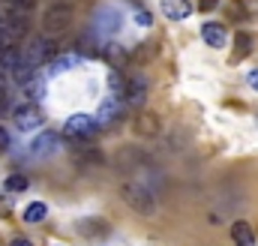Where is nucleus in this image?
I'll use <instances>...</instances> for the list:
<instances>
[{
    "mask_svg": "<svg viewBox=\"0 0 258 246\" xmlns=\"http://www.w3.org/2000/svg\"><path fill=\"white\" fill-rule=\"evenodd\" d=\"M57 147H60L57 132H39L30 144V153L33 156H51V153H57Z\"/></svg>",
    "mask_w": 258,
    "mask_h": 246,
    "instance_id": "nucleus-7",
    "label": "nucleus"
},
{
    "mask_svg": "<svg viewBox=\"0 0 258 246\" xmlns=\"http://www.w3.org/2000/svg\"><path fill=\"white\" fill-rule=\"evenodd\" d=\"M201 39H204L210 48H222L228 36H225V27H222V24L210 21V24H204V27H201Z\"/></svg>",
    "mask_w": 258,
    "mask_h": 246,
    "instance_id": "nucleus-10",
    "label": "nucleus"
},
{
    "mask_svg": "<svg viewBox=\"0 0 258 246\" xmlns=\"http://www.w3.org/2000/svg\"><path fill=\"white\" fill-rule=\"evenodd\" d=\"M102 57H105V60H108L111 66H114V69H117L120 63L126 60V51H123L117 42H105V48H102Z\"/></svg>",
    "mask_w": 258,
    "mask_h": 246,
    "instance_id": "nucleus-14",
    "label": "nucleus"
},
{
    "mask_svg": "<svg viewBox=\"0 0 258 246\" xmlns=\"http://www.w3.org/2000/svg\"><path fill=\"white\" fill-rule=\"evenodd\" d=\"M249 51H252V36H249V33H237V36H234V51H231V60L240 63L246 54H249Z\"/></svg>",
    "mask_w": 258,
    "mask_h": 246,
    "instance_id": "nucleus-13",
    "label": "nucleus"
},
{
    "mask_svg": "<svg viewBox=\"0 0 258 246\" xmlns=\"http://www.w3.org/2000/svg\"><path fill=\"white\" fill-rule=\"evenodd\" d=\"M12 3H15L21 12H27V9H33V3H36V0H12Z\"/></svg>",
    "mask_w": 258,
    "mask_h": 246,
    "instance_id": "nucleus-20",
    "label": "nucleus"
},
{
    "mask_svg": "<svg viewBox=\"0 0 258 246\" xmlns=\"http://www.w3.org/2000/svg\"><path fill=\"white\" fill-rule=\"evenodd\" d=\"M42 111L33 105V102H27V105H18L15 111H12V123H15V129H21V132H30V129H39L42 126Z\"/></svg>",
    "mask_w": 258,
    "mask_h": 246,
    "instance_id": "nucleus-3",
    "label": "nucleus"
},
{
    "mask_svg": "<svg viewBox=\"0 0 258 246\" xmlns=\"http://www.w3.org/2000/svg\"><path fill=\"white\" fill-rule=\"evenodd\" d=\"M72 27V6L69 3H51L42 12V30L48 33V39H60Z\"/></svg>",
    "mask_w": 258,
    "mask_h": 246,
    "instance_id": "nucleus-2",
    "label": "nucleus"
},
{
    "mask_svg": "<svg viewBox=\"0 0 258 246\" xmlns=\"http://www.w3.org/2000/svg\"><path fill=\"white\" fill-rule=\"evenodd\" d=\"M147 102V78L144 75H135L126 81V90H123V105L126 108H141Z\"/></svg>",
    "mask_w": 258,
    "mask_h": 246,
    "instance_id": "nucleus-5",
    "label": "nucleus"
},
{
    "mask_svg": "<svg viewBox=\"0 0 258 246\" xmlns=\"http://www.w3.org/2000/svg\"><path fill=\"white\" fill-rule=\"evenodd\" d=\"M21 60H24V54L18 51V45H15V42H9V45H3V48H0V69H3V72H6V69L12 72Z\"/></svg>",
    "mask_w": 258,
    "mask_h": 246,
    "instance_id": "nucleus-12",
    "label": "nucleus"
},
{
    "mask_svg": "<svg viewBox=\"0 0 258 246\" xmlns=\"http://www.w3.org/2000/svg\"><path fill=\"white\" fill-rule=\"evenodd\" d=\"M24 60L30 63V66H39V63L51 60V54H48V39H45V36L30 39V42H27V51H24Z\"/></svg>",
    "mask_w": 258,
    "mask_h": 246,
    "instance_id": "nucleus-8",
    "label": "nucleus"
},
{
    "mask_svg": "<svg viewBox=\"0 0 258 246\" xmlns=\"http://www.w3.org/2000/svg\"><path fill=\"white\" fill-rule=\"evenodd\" d=\"M120 195H123V201L129 204V210H135L138 216H144V219L156 216V195L147 186L135 183V180H123L120 183Z\"/></svg>",
    "mask_w": 258,
    "mask_h": 246,
    "instance_id": "nucleus-1",
    "label": "nucleus"
},
{
    "mask_svg": "<svg viewBox=\"0 0 258 246\" xmlns=\"http://www.w3.org/2000/svg\"><path fill=\"white\" fill-rule=\"evenodd\" d=\"M45 213H48V207L42 204V201H33V204H27V210H24V222H42L45 219Z\"/></svg>",
    "mask_w": 258,
    "mask_h": 246,
    "instance_id": "nucleus-15",
    "label": "nucleus"
},
{
    "mask_svg": "<svg viewBox=\"0 0 258 246\" xmlns=\"http://www.w3.org/2000/svg\"><path fill=\"white\" fill-rule=\"evenodd\" d=\"M246 81H249V87H252V90H258V69H252V72L246 75Z\"/></svg>",
    "mask_w": 258,
    "mask_h": 246,
    "instance_id": "nucleus-22",
    "label": "nucleus"
},
{
    "mask_svg": "<svg viewBox=\"0 0 258 246\" xmlns=\"http://www.w3.org/2000/svg\"><path fill=\"white\" fill-rule=\"evenodd\" d=\"M12 246H33V243H30L27 237H15V240H12Z\"/></svg>",
    "mask_w": 258,
    "mask_h": 246,
    "instance_id": "nucleus-24",
    "label": "nucleus"
},
{
    "mask_svg": "<svg viewBox=\"0 0 258 246\" xmlns=\"http://www.w3.org/2000/svg\"><path fill=\"white\" fill-rule=\"evenodd\" d=\"M6 99V72L0 69V102Z\"/></svg>",
    "mask_w": 258,
    "mask_h": 246,
    "instance_id": "nucleus-21",
    "label": "nucleus"
},
{
    "mask_svg": "<svg viewBox=\"0 0 258 246\" xmlns=\"http://www.w3.org/2000/svg\"><path fill=\"white\" fill-rule=\"evenodd\" d=\"M3 186H6V192H24L27 189V177L24 174H9Z\"/></svg>",
    "mask_w": 258,
    "mask_h": 246,
    "instance_id": "nucleus-17",
    "label": "nucleus"
},
{
    "mask_svg": "<svg viewBox=\"0 0 258 246\" xmlns=\"http://www.w3.org/2000/svg\"><path fill=\"white\" fill-rule=\"evenodd\" d=\"M135 132L144 135V138L162 135V120H159V114H153V111H138V114H135Z\"/></svg>",
    "mask_w": 258,
    "mask_h": 246,
    "instance_id": "nucleus-6",
    "label": "nucleus"
},
{
    "mask_svg": "<svg viewBox=\"0 0 258 246\" xmlns=\"http://www.w3.org/2000/svg\"><path fill=\"white\" fill-rule=\"evenodd\" d=\"M135 18H138V24H150V15H147V12H138Z\"/></svg>",
    "mask_w": 258,
    "mask_h": 246,
    "instance_id": "nucleus-23",
    "label": "nucleus"
},
{
    "mask_svg": "<svg viewBox=\"0 0 258 246\" xmlns=\"http://www.w3.org/2000/svg\"><path fill=\"white\" fill-rule=\"evenodd\" d=\"M63 132L69 138H75V141H84V138H90V135L96 132V120H93L90 114H72V117L66 120Z\"/></svg>",
    "mask_w": 258,
    "mask_h": 246,
    "instance_id": "nucleus-4",
    "label": "nucleus"
},
{
    "mask_svg": "<svg viewBox=\"0 0 258 246\" xmlns=\"http://www.w3.org/2000/svg\"><path fill=\"white\" fill-rule=\"evenodd\" d=\"M231 240L237 246H255V234H252V225L246 219H237L231 225Z\"/></svg>",
    "mask_w": 258,
    "mask_h": 246,
    "instance_id": "nucleus-11",
    "label": "nucleus"
},
{
    "mask_svg": "<svg viewBox=\"0 0 258 246\" xmlns=\"http://www.w3.org/2000/svg\"><path fill=\"white\" fill-rule=\"evenodd\" d=\"M219 6V0H198V9L201 12H210V9H216Z\"/></svg>",
    "mask_w": 258,
    "mask_h": 246,
    "instance_id": "nucleus-18",
    "label": "nucleus"
},
{
    "mask_svg": "<svg viewBox=\"0 0 258 246\" xmlns=\"http://www.w3.org/2000/svg\"><path fill=\"white\" fill-rule=\"evenodd\" d=\"M159 9H162L165 18H171V21H183V18H189V12H192L189 0H162Z\"/></svg>",
    "mask_w": 258,
    "mask_h": 246,
    "instance_id": "nucleus-9",
    "label": "nucleus"
},
{
    "mask_svg": "<svg viewBox=\"0 0 258 246\" xmlns=\"http://www.w3.org/2000/svg\"><path fill=\"white\" fill-rule=\"evenodd\" d=\"M0 150H9V129L0 126Z\"/></svg>",
    "mask_w": 258,
    "mask_h": 246,
    "instance_id": "nucleus-19",
    "label": "nucleus"
},
{
    "mask_svg": "<svg viewBox=\"0 0 258 246\" xmlns=\"http://www.w3.org/2000/svg\"><path fill=\"white\" fill-rule=\"evenodd\" d=\"M12 78H15L18 84H30V81H33V66H30L27 60H21L15 69H12Z\"/></svg>",
    "mask_w": 258,
    "mask_h": 246,
    "instance_id": "nucleus-16",
    "label": "nucleus"
}]
</instances>
